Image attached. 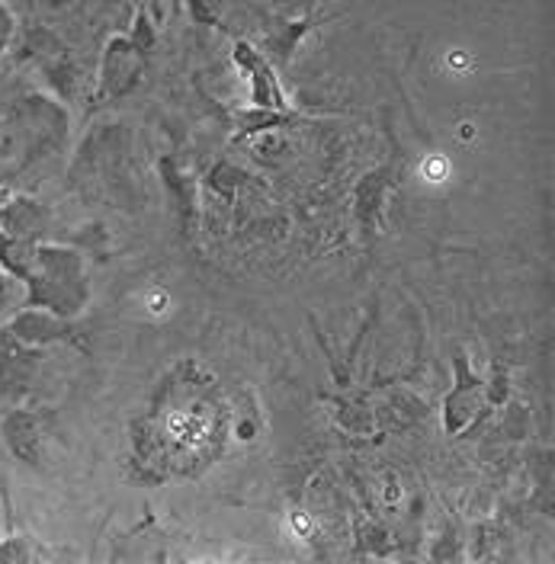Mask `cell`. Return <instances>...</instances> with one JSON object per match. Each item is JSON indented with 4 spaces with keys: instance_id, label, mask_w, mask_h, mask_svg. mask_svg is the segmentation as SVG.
<instances>
[{
    "instance_id": "1",
    "label": "cell",
    "mask_w": 555,
    "mask_h": 564,
    "mask_svg": "<svg viewBox=\"0 0 555 564\" xmlns=\"http://www.w3.org/2000/svg\"><path fill=\"white\" fill-rule=\"evenodd\" d=\"M232 411L218 379L196 359H183L154 386L129 423L132 478L168 485L200 478L222 456Z\"/></svg>"
},
{
    "instance_id": "2",
    "label": "cell",
    "mask_w": 555,
    "mask_h": 564,
    "mask_svg": "<svg viewBox=\"0 0 555 564\" xmlns=\"http://www.w3.org/2000/svg\"><path fill=\"white\" fill-rule=\"evenodd\" d=\"M26 285H30V305L58 317L81 312V305L87 302L84 263L68 247L35 245V263Z\"/></svg>"
},
{
    "instance_id": "3",
    "label": "cell",
    "mask_w": 555,
    "mask_h": 564,
    "mask_svg": "<svg viewBox=\"0 0 555 564\" xmlns=\"http://www.w3.org/2000/svg\"><path fill=\"white\" fill-rule=\"evenodd\" d=\"M485 404V382H479L469 369V362L459 356L456 359V388L447 398V430L459 433L482 414Z\"/></svg>"
},
{
    "instance_id": "4",
    "label": "cell",
    "mask_w": 555,
    "mask_h": 564,
    "mask_svg": "<svg viewBox=\"0 0 555 564\" xmlns=\"http://www.w3.org/2000/svg\"><path fill=\"white\" fill-rule=\"evenodd\" d=\"M141 74V52L129 39H113L104 58V90L109 97H122L136 87Z\"/></svg>"
},
{
    "instance_id": "5",
    "label": "cell",
    "mask_w": 555,
    "mask_h": 564,
    "mask_svg": "<svg viewBox=\"0 0 555 564\" xmlns=\"http://www.w3.org/2000/svg\"><path fill=\"white\" fill-rule=\"evenodd\" d=\"M235 58H238V65H242L250 77V104L257 106V109H279L282 106V90H279L277 77L270 74L267 68V62L260 58V52H254L250 45H238V52H235Z\"/></svg>"
},
{
    "instance_id": "6",
    "label": "cell",
    "mask_w": 555,
    "mask_h": 564,
    "mask_svg": "<svg viewBox=\"0 0 555 564\" xmlns=\"http://www.w3.org/2000/svg\"><path fill=\"white\" fill-rule=\"evenodd\" d=\"M3 440L10 446V453L23 462H39L42 453V436H39V423L33 414L26 411H13L7 421H3Z\"/></svg>"
},
{
    "instance_id": "7",
    "label": "cell",
    "mask_w": 555,
    "mask_h": 564,
    "mask_svg": "<svg viewBox=\"0 0 555 564\" xmlns=\"http://www.w3.org/2000/svg\"><path fill=\"white\" fill-rule=\"evenodd\" d=\"M42 225H45V212L39 209V203H33V199L20 196L13 203H3V209H0V228L13 238L35 241Z\"/></svg>"
},
{
    "instance_id": "8",
    "label": "cell",
    "mask_w": 555,
    "mask_h": 564,
    "mask_svg": "<svg viewBox=\"0 0 555 564\" xmlns=\"http://www.w3.org/2000/svg\"><path fill=\"white\" fill-rule=\"evenodd\" d=\"M62 330H65V327H62V317L45 312V308H33V305L10 324V334H13L17 340H23V344H45V340H55V337H62Z\"/></svg>"
},
{
    "instance_id": "9",
    "label": "cell",
    "mask_w": 555,
    "mask_h": 564,
    "mask_svg": "<svg viewBox=\"0 0 555 564\" xmlns=\"http://www.w3.org/2000/svg\"><path fill=\"white\" fill-rule=\"evenodd\" d=\"M218 7H222V0H190V13L196 23H215Z\"/></svg>"
},
{
    "instance_id": "10",
    "label": "cell",
    "mask_w": 555,
    "mask_h": 564,
    "mask_svg": "<svg viewBox=\"0 0 555 564\" xmlns=\"http://www.w3.org/2000/svg\"><path fill=\"white\" fill-rule=\"evenodd\" d=\"M444 174H447V161L430 158V161H427V176H430V180H440Z\"/></svg>"
},
{
    "instance_id": "11",
    "label": "cell",
    "mask_w": 555,
    "mask_h": 564,
    "mask_svg": "<svg viewBox=\"0 0 555 564\" xmlns=\"http://www.w3.org/2000/svg\"><path fill=\"white\" fill-rule=\"evenodd\" d=\"M3 203H7V189H0V209H3Z\"/></svg>"
}]
</instances>
